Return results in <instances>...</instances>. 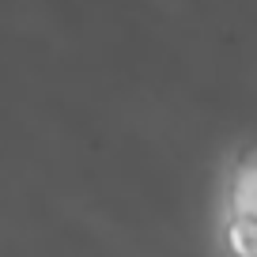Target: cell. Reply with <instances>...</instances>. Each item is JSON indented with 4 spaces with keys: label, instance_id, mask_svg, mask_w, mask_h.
<instances>
[{
    "label": "cell",
    "instance_id": "1",
    "mask_svg": "<svg viewBox=\"0 0 257 257\" xmlns=\"http://www.w3.org/2000/svg\"><path fill=\"white\" fill-rule=\"evenodd\" d=\"M227 246L234 257H257V155L234 170L227 201Z\"/></svg>",
    "mask_w": 257,
    "mask_h": 257
}]
</instances>
